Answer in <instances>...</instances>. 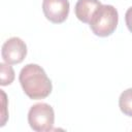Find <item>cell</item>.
<instances>
[{"instance_id":"obj_3","label":"cell","mask_w":132,"mask_h":132,"mask_svg":"<svg viewBox=\"0 0 132 132\" xmlns=\"http://www.w3.org/2000/svg\"><path fill=\"white\" fill-rule=\"evenodd\" d=\"M55 122V112L53 107L47 103H36L29 109L28 123L36 132L53 130Z\"/></svg>"},{"instance_id":"obj_7","label":"cell","mask_w":132,"mask_h":132,"mask_svg":"<svg viewBox=\"0 0 132 132\" xmlns=\"http://www.w3.org/2000/svg\"><path fill=\"white\" fill-rule=\"evenodd\" d=\"M119 107L125 116L132 117V88L125 90L120 95Z\"/></svg>"},{"instance_id":"obj_9","label":"cell","mask_w":132,"mask_h":132,"mask_svg":"<svg viewBox=\"0 0 132 132\" xmlns=\"http://www.w3.org/2000/svg\"><path fill=\"white\" fill-rule=\"evenodd\" d=\"M1 95H2V113H1V124L0 126H4L5 123H6V120H7V117H8V113L5 111L6 110V94L4 93L3 90H1Z\"/></svg>"},{"instance_id":"obj_4","label":"cell","mask_w":132,"mask_h":132,"mask_svg":"<svg viewBox=\"0 0 132 132\" xmlns=\"http://www.w3.org/2000/svg\"><path fill=\"white\" fill-rule=\"evenodd\" d=\"M27 55V45L20 37H10L1 48V57L7 64H20Z\"/></svg>"},{"instance_id":"obj_5","label":"cell","mask_w":132,"mask_h":132,"mask_svg":"<svg viewBox=\"0 0 132 132\" xmlns=\"http://www.w3.org/2000/svg\"><path fill=\"white\" fill-rule=\"evenodd\" d=\"M42 11L50 22L61 24L68 16L69 2L68 0H43Z\"/></svg>"},{"instance_id":"obj_2","label":"cell","mask_w":132,"mask_h":132,"mask_svg":"<svg viewBox=\"0 0 132 132\" xmlns=\"http://www.w3.org/2000/svg\"><path fill=\"white\" fill-rule=\"evenodd\" d=\"M118 10L109 4H101L94 12L89 25L92 32L99 37H107L117 29Z\"/></svg>"},{"instance_id":"obj_8","label":"cell","mask_w":132,"mask_h":132,"mask_svg":"<svg viewBox=\"0 0 132 132\" xmlns=\"http://www.w3.org/2000/svg\"><path fill=\"white\" fill-rule=\"evenodd\" d=\"M14 79V70L7 63H0V85L8 86Z\"/></svg>"},{"instance_id":"obj_10","label":"cell","mask_w":132,"mask_h":132,"mask_svg":"<svg viewBox=\"0 0 132 132\" xmlns=\"http://www.w3.org/2000/svg\"><path fill=\"white\" fill-rule=\"evenodd\" d=\"M125 22L128 30L132 33V6L129 7L125 13Z\"/></svg>"},{"instance_id":"obj_6","label":"cell","mask_w":132,"mask_h":132,"mask_svg":"<svg viewBox=\"0 0 132 132\" xmlns=\"http://www.w3.org/2000/svg\"><path fill=\"white\" fill-rule=\"evenodd\" d=\"M101 5L99 0H77L74 12L75 16L82 23L89 24L96 9Z\"/></svg>"},{"instance_id":"obj_1","label":"cell","mask_w":132,"mask_h":132,"mask_svg":"<svg viewBox=\"0 0 132 132\" xmlns=\"http://www.w3.org/2000/svg\"><path fill=\"white\" fill-rule=\"evenodd\" d=\"M19 80L24 93L33 100L46 98L53 90L52 80L43 68L37 64H27L22 68Z\"/></svg>"}]
</instances>
